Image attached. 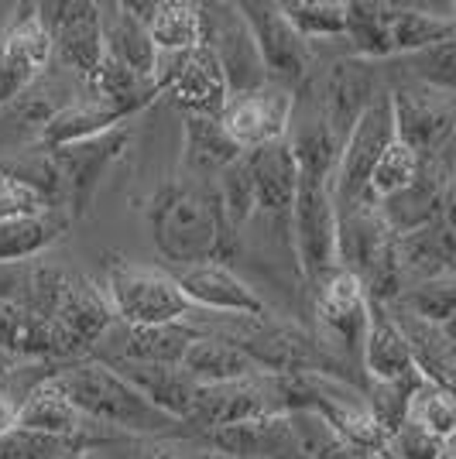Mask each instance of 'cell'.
Returning a JSON list of instances; mask_svg holds the SVG:
<instances>
[{
    "instance_id": "cell-1",
    "label": "cell",
    "mask_w": 456,
    "mask_h": 459,
    "mask_svg": "<svg viewBox=\"0 0 456 459\" xmlns=\"http://www.w3.org/2000/svg\"><path fill=\"white\" fill-rule=\"evenodd\" d=\"M148 237L162 261L189 268L203 261H224L237 250V233L227 227L209 182L182 178L165 182L148 203Z\"/></svg>"
},
{
    "instance_id": "cell-2",
    "label": "cell",
    "mask_w": 456,
    "mask_h": 459,
    "mask_svg": "<svg viewBox=\"0 0 456 459\" xmlns=\"http://www.w3.org/2000/svg\"><path fill=\"white\" fill-rule=\"evenodd\" d=\"M56 381L66 391V398L79 408V415L103 425L120 439H169L179 432L186 436L182 421L162 415L117 370L93 357L62 364L56 370Z\"/></svg>"
},
{
    "instance_id": "cell-3",
    "label": "cell",
    "mask_w": 456,
    "mask_h": 459,
    "mask_svg": "<svg viewBox=\"0 0 456 459\" xmlns=\"http://www.w3.org/2000/svg\"><path fill=\"white\" fill-rule=\"evenodd\" d=\"M337 268L357 278L371 306H391L401 295L395 237L371 203L337 210Z\"/></svg>"
},
{
    "instance_id": "cell-4",
    "label": "cell",
    "mask_w": 456,
    "mask_h": 459,
    "mask_svg": "<svg viewBox=\"0 0 456 459\" xmlns=\"http://www.w3.org/2000/svg\"><path fill=\"white\" fill-rule=\"evenodd\" d=\"M103 299L124 325H165V323H192L199 308L182 295L171 271L137 264L127 257L110 254L103 261Z\"/></svg>"
},
{
    "instance_id": "cell-5",
    "label": "cell",
    "mask_w": 456,
    "mask_h": 459,
    "mask_svg": "<svg viewBox=\"0 0 456 459\" xmlns=\"http://www.w3.org/2000/svg\"><path fill=\"white\" fill-rule=\"evenodd\" d=\"M312 316H316V343L329 357V364L340 370H361L364 340L371 325V299L364 295L357 278H350L343 268H333L312 285Z\"/></svg>"
},
{
    "instance_id": "cell-6",
    "label": "cell",
    "mask_w": 456,
    "mask_h": 459,
    "mask_svg": "<svg viewBox=\"0 0 456 459\" xmlns=\"http://www.w3.org/2000/svg\"><path fill=\"white\" fill-rule=\"evenodd\" d=\"M237 11H241V18L248 21L250 39H254L258 56L265 62L267 82H275V86L299 96V90L312 79V69H316L312 45L299 39V31L285 21L278 4L248 0V4H237Z\"/></svg>"
},
{
    "instance_id": "cell-7",
    "label": "cell",
    "mask_w": 456,
    "mask_h": 459,
    "mask_svg": "<svg viewBox=\"0 0 456 459\" xmlns=\"http://www.w3.org/2000/svg\"><path fill=\"white\" fill-rule=\"evenodd\" d=\"M388 103H391L395 141H401L408 152H416L418 161H433L450 152L456 124L453 93L408 82V86L388 90Z\"/></svg>"
},
{
    "instance_id": "cell-8",
    "label": "cell",
    "mask_w": 456,
    "mask_h": 459,
    "mask_svg": "<svg viewBox=\"0 0 456 459\" xmlns=\"http://www.w3.org/2000/svg\"><path fill=\"white\" fill-rule=\"evenodd\" d=\"M282 411H285L282 377L258 374V377H244V381L199 387L196 402H192V411L182 421V429L199 436V432H209V429H224V425H237V421L271 419V415H282Z\"/></svg>"
},
{
    "instance_id": "cell-9",
    "label": "cell",
    "mask_w": 456,
    "mask_h": 459,
    "mask_svg": "<svg viewBox=\"0 0 456 459\" xmlns=\"http://www.w3.org/2000/svg\"><path fill=\"white\" fill-rule=\"evenodd\" d=\"M391 141H395V124H391V103H388V90H384L364 110L361 120L350 127V134L343 137L340 154H337V172H333V206L337 210L367 203V195H364L367 178Z\"/></svg>"
},
{
    "instance_id": "cell-10",
    "label": "cell",
    "mask_w": 456,
    "mask_h": 459,
    "mask_svg": "<svg viewBox=\"0 0 456 459\" xmlns=\"http://www.w3.org/2000/svg\"><path fill=\"white\" fill-rule=\"evenodd\" d=\"M152 82L171 107L196 117H220L230 96L216 58L203 45L186 52H158Z\"/></svg>"
},
{
    "instance_id": "cell-11",
    "label": "cell",
    "mask_w": 456,
    "mask_h": 459,
    "mask_svg": "<svg viewBox=\"0 0 456 459\" xmlns=\"http://www.w3.org/2000/svg\"><path fill=\"white\" fill-rule=\"evenodd\" d=\"M203 18V48L216 58L230 96L254 93L267 86L265 62L258 56V45L250 39L248 21L241 18L237 4H199Z\"/></svg>"
},
{
    "instance_id": "cell-12",
    "label": "cell",
    "mask_w": 456,
    "mask_h": 459,
    "mask_svg": "<svg viewBox=\"0 0 456 459\" xmlns=\"http://www.w3.org/2000/svg\"><path fill=\"white\" fill-rule=\"evenodd\" d=\"M39 21L52 39V56L86 86H93V76L103 58V39H100V4L86 0H58V4H35Z\"/></svg>"
},
{
    "instance_id": "cell-13",
    "label": "cell",
    "mask_w": 456,
    "mask_h": 459,
    "mask_svg": "<svg viewBox=\"0 0 456 459\" xmlns=\"http://www.w3.org/2000/svg\"><path fill=\"white\" fill-rule=\"evenodd\" d=\"M381 223L391 230V237H405L416 230L436 223L443 216H453V178H450V152L422 161L418 175L401 192L381 199Z\"/></svg>"
},
{
    "instance_id": "cell-14",
    "label": "cell",
    "mask_w": 456,
    "mask_h": 459,
    "mask_svg": "<svg viewBox=\"0 0 456 459\" xmlns=\"http://www.w3.org/2000/svg\"><path fill=\"white\" fill-rule=\"evenodd\" d=\"M52 58V39L39 21L35 4L18 7V14L0 31V110L18 103Z\"/></svg>"
},
{
    "instance_id": "cell-15",
    "label": "cell",
    "mask_w": 456,
    "mask_h": 459,
    "mask_svg": "<svg viewBox=\"0 0 456 459\" xmlns=\"http://www.w3.org/2000/svg\"><path fill=\"white\" fill-rule=\"evenodd\" d=\"M0 353L18 364H73L83 360V346L48 316L24 302H0Z\"/></svg>"
},
{
    "instance_id": "cell-16",
    "label": "cell",
    "mask_w": 456,
    "mask_h": 459,
    "mask_svg": "<svg viewBox=\"0 0 456 459\" xmlns=\"http://www.w3.org/2000/svg\"><path fill=\"white\" fill-rule=\"evenodd\" d=\"M384 93L381 76L374 62L364 58H337L329 62L320 82V96H316V114L323 120V127L343 144V137L350 134V127L361 120V114Z\"/></svg>"
},
{
    "instance_id": "cell-17",
    "label": "cell",
    "mask_w": 456,
    "mask_h": 459,
    "mask_svg": "<svg viewBox=\"0 0 456 459\" xmlns=\"http://www.w3.org/2000/svg\"><path fill=\"white\" fill-rule=\"evenodd\" d=\"M175 285L192 302V308L209 312V316H248V319H267L271 308L267 302L244 281L237 271L224 261H203L189 268L171 271Z\"/></svg>"
},
{
    "instance_id": "cell-18",
    "label": "cell",
    "mask_w": 456,
    "mask_h": 459,
    "mask_svg": "<svg viewBox=\"0 0 456 459\" xmlns=\"http://www.w3.org/2000/svg\"><path fill=\"white\" fill-rule=\"evenodd\" d=\"M127 141H131V134L124 127H117V131H107V134L93 137V141H79V144H69V148L48 152L58 175H62V182H66V212H69V220H79V216L90 212L93 195L100 192V182L107 178L110 165L124 154Z\"/></svg>"
},
{
    "instance_id": "cell-19",
    "label": "cell",
    "mask_w": 456,
    "mask_h": 459,
    "mask_svg": "<svg viewBox=\"0 0 456 459\" xmlns=\"http://www.w3.org/2000/svg\"><path fill=\"white\" fill-rule=\"evenodd\" d=\"M292 110H295V93L267 82L254 93L227 96L220 124L241 152H254L271 141H285L292 127Z\"/></svg>"
},
{
    "instance_id": "cell-20",
    "label": "cell",
    "mask_w": 456,
    "mask_h": 459,
    "mask_svg": "<svg viewBox=\"0 0 456 459\" xmlns=\"http://www.w3.org/2000/svg\"><path fill=\"white\" fill-rule=\"evenodd\" d=\"M14 429H28V432H41V436H56V439L86 442L90 449H103V446H110V442H120V436L107 432L103 425L90 421L86 415H79V408L69 402L66 391L58 387L56 374L45 377V381L35 384V387L28 391V398H24V404H21L18 425H14Z\"/></svg>"
},
{
    "instance_id": "cell-21",
    "label": "cell",
    "mask_w": 456,
    "mask_h": 459,
    "mask_svg": "<svg viewBox=\"0 0 456 459\" xmlns=\"http://www.w3.org/2000/svg\"><path fill=\"white\" fill-rule=\"evenodd\" d=\"M203 329L192 323H165V325H124L114 323L93 343V360H134V364H179L186 346Z\"/></svg>"
},
{
    "instance_id": "cell-22",
    "label": "cell",
    "mask_w": 456,
    "mask_h": 459,
    "mask_svg": "<svg viewBox=\"0 0 456 459\" xmlns=\"http://www.w3.org/2000/svg\"><path fill=\"white\" fill-rule=\"evenodd\" d=\"M250 172V186H254V216H265L271 227L278 230L275 237L285 244L292 254V233H288V212H292V199H295V158L288 141H271L254 152H244Z\"/></svg>"
},
{
    "instance_id": "cell-23",
    "label": "cell",
    "mask_w": 456,
    "mask_h": 459,
    "mask_svg": "<svg viewBox=\"0 0 456 459\" xmlns=\"http://www.w3.org/2000/svg\"><path fill=\"white\" fill-rule=\"evenodd\" d=\"M395 261H399L401 285H422L436 278H453V216H443L429 227L395 237Z\"/></svg>"
},
{
    "instance_id": "cell-24",
    "label": "cell",
    "mask_w": 456,
    "mask_h": 459,
    "mask_svg": "<svg viewBox=\"0 0 456 459\" xmlns=\"http://www.w3.org/2000/svg\"><path fill=\"white\" fill-rule=\"evenodd\" d=\"M103 364V360H100ZM110 370H117L124 381L131 384L134 391L145 402L158 408L162 415H169L175 421H186L196 402V381L182 370L179 364H134V360H107Z\"/></svg>"
},
{
    "instance_id": "cell-25",
    "label": "cell",
    "mask_w": 456,
    "mask_h": 459,
    "mask_svg": "<svg viewBox=\"0 0 456 459\" xmlns=\"http://www.w3.org/2000/svg\"><path fill=\"white\" fill-rule=\"evenodd\" d=\"M361 374L367 384H412L422 374L412 364V353L401 340L399 325L384 306H371V325L361 353Z\"/></svg>"
},
{
    "instance_id": "cell-26",
    "label": "cell",
    "mask_w": 456,
    "mask_h": 459,
    "mask_svg": "<svg viewBox=\"0 0 456 459\" xmlns=\"http://www.w3.org/2000/svg\"><path fill=\"white\" fill-rule=\"evenodd\" d=\"M384 308H388V316L399 325L401 340L408 346L412 364L422 374V381L453 391V325L422 323V319H416V316H408V312H401L395 306Z\"/></svg>"
},
{
    "instance_id": "cell-27",
    "label": "cell",
    "mask_w": 456,
    "mask_h": 459,
    "mask_svg": "<svg viewBox=\"0 0 456 459\" xmlns=\"http://www.w3.org/2000/svg\"><path fill=\"white\" fill-rule=\"evenodd\" d=\"M241 154L244 152L224 131L220 117L182 114V169L189 178H196V182L216 178Z\"/></svg>"
},
{
    "instance_id": "cell-28",
    "label": "cell",
    "mask_w": 456,
    "mask_h": 459,
    "mask_svg": "<svg viewBox=\"0 0 456 459\" xmlns=\"http://www.w3.org/2000/svg\"><path fill=\"white\" fill-rule=\"evenodd\" d=\"M127 120L124 110H117L114 103L100 100V96H86L79 103L62 107L45 127L39 131V152H56V148H69L79 141H93V137L117 131Z\"/></svg>"
},
{
    "instance_id": "cell-29",
    "label": "cell",
    "mask_w": 456,
    "mask_h": 459,
    "mask_svg": "<svg viewBox=\"0 0 456 459\" xmlns=\"http://www.w3.org/2000/svg\"><path fill=\"white\" fill-rule=\"evenodd\" d=\"M52 319L83 346L86 357H90V350H93L96 340L117 323L110 306H107V299H103V291H100V285L90 281V278H83V274H73V278H69V285L62 291Z\"/></svg>"
},
{
    "instance_id": "cell-30",
    "label": "cell",
    "mask_w": 456,
    "mask_h": 459,
    "mask_svg": "<svg viewBox=\"0 0 456 459\" xmlns=\"http://www.w3.org/2000/svg\"><path fill=\"white\" fill-rule=\"evenodd\" d=\"M100 39H103V58L120 62L141 79L154 76L158 48L148 39V28L131 18L124 4H100Z\"/></svg>"
},
{
    "instance_id": "cell-31",
    "label": "cell",
    "mask_w": 456,
    "mask_h": 459,
    "mask_svg": "<svg viewBox=\"0 0 456 459\" xmlns=\"http://www.w3.org/2000/svg\"><path fill=\"white\" fill-rule=\"evenodd\" d=\"M388 35L391 56H412L443 41H456L453 11L436 14L429 4H388Z\"/></svg>"
},
{
    "instance_id": "cell-32",
    "label": "cell",
    "mask_w": 456,
    "mask_h": 459,
    "mask_svg": "<svg viewBox=\"0 0 456 459\" xmlns=\"http://www.w3.org/2000/svg\"><path fill=\"white\" fill-rule=\"evenodd\" d=\"M179 367L196 381V387L244 381V377L265 374V370H258V367L250 364L237 346H230L224 336H213V333H199V336L186 346V353H182Z\"/></svg>"
},
{
    "instance_id": "cell-33",
    "label": "cell",
    "mask_w": 456,
    "mask_h": 459,
    "mask_svg": "<svg viewBox=\"0 0 456 459\" xmlns=\"http://www.w3.org/2000/svg\"><path fill=\"white\" fill-rule=\"evenodd\" d=\"M69 212H45L28 220H0V264L39 261L45 250L69 230Z\"/></svg>"
},
{
    "instance_id": "cell-34",
    "label": "cell",
    "mask_w": 456,
    "mask_h": 459,
    "mask_svg": "<svg viewBox=\"0 0 456 459\" xmlns=\"http://www.w3.org/2000/svg\"><path fill=\"white\" fill-rule=\"evenodd\" d=\"M343 39L350 52L364 62L391 58V35H388V4L381 0H350L343 4Z\"/></svg>"
},
{
    "instance_id": "cell-35",
    "label": "cell",
    "mask_w": 456,
    "mask_h": 459,
    "mask_svg": "<svg viewBox=\"0 0 456 459\" xmlns=\"http://www.w3.org/2000/svg\"><path fill=\"white\" fill-rule=\"evenodd\" d=\"M145 28L158 52H186L203 45L199 4H189V0H158Z\"/></svg>"
},
{
    "instance_id": "cell-36",
    "label": "cell",
    "mask_w": 456,
    "mask_h": 459,
    "mask_svg": "<svg viewBox=\"0 0 456 459\" xmlns=\"http://www.w3.org/2000/svg\"><path fill=\"white\" fill-rule=\"evenodd\" d=\"M285 415L303 459H371L364 456L357 446H350V442L343 439L320 411H312V408H292Z\"/></svg>"
},
{
    "instance_id": "cell-37",
    "label": "cell",
    "mask_w": 456,
    "mask_h": 459,
    "mask_svg": "<svg viewBox=\"0 0 456 459\" xmlns=\"http://www.w3.org/2000/svg\"><path fill=\"white\" fill-rule=\"evenodd\" d=\"M405 421H412L422 432H429V436H436V439H443V442H453V429H456L453 391L422 381L416 391L408 394Z\"/></svg>"
},
{
    "instance_id": "cell-38",
    "label": "cell",
    "mask_w": 456,
    "mask_h": 459,
    "mask_svg": "<svg viewBox=\"0 0 456 459\" xmlns=\"http://www.w3.org/2000/svg\"><path fill=\"white\" fill-rule=\"evenodd\" d=\"M285 21L299 31V39L340 41L343 39V4L340 0H288L278 4Z\"/></svg>"
},
{
    "instance_id": "cell-39",
    "label": "cell",
    "mask_w": 456,
    "mask_h": 459,
    "mask_svg": "<svg viewBox=\"0 0 456 459\" xmlns=\"http://www.w3.org/2000/svg\"><path fill=\"white\" fill-rule=\"evenodd\" d=\"M395 308L416 316L422 323L433 325H453L456 316V281L453 278H436V281H422V285L401 288V295L391 302Z\"/></svg>"
},
{
    "instance_id": "cell-40",
    "label": "cell",
    "mask_w": 456,
    "mask_h": 459,
    "mask_svg": "<svg viewBox=\"0 0 456 459\" xmlns=\"http://www.w3.org/2000/svg\"><path fill=\"white\" fill-rule=\"evenodd\" d=\"M213 192H216V203H220V212H224L227 227L233 230V233H241V230L254 220V210H258V206H254V186H250V172H248L244 154L216 175Z\"/></svg>"
},
{
    "instance_id": "cell-41",
    "label": "cell",
    "mask_w": 456,
    "mask_h": 459,
    "mask_svg": "<svg viewBox=\"0 0 456 459\" xmlns=\"http://www.w3.org/2000/svg\"><path fill=\"white\" fill-rule=\"evenodd\" d=\"M418 154L408 152L401 141H391L388 148H384V154L378 158V165H374V172H371V178H367V203H374L378 206L381 199H388V195H395V192H401L412 178L418 175Z\"/></svg>"
},
{
    "instance_id": "cell-42",
    "label": "cell",
    "mask_w": 456,
    "mask_h": 459,
    "mask_svg": "<svg viewBox=\"0 0 456 459\" xmlns=\"http://www.w3.org/2000/svg\"><path fill=\"white\" fill-rule=\"evenodd\" d=\"M56 370L58 364H14L0 374V436H7L18 425V411L28 391L45 377H52Z\"/></svg>"
},
{
    "instance_id": "cell-43",
    "label": "cell",
    "mask_w": 456,
    "mask_h": 459,
    "mask_svg": "<svg viewBox=\"0 0 456 459\" xmlns=\"http://www.w3.org/2000/svg\"><path fill=\"white\" fill-rule=\"evenodd\" d=\"M412 62V73H416V82L422 86H433V90H443V93H453L456 86V41H443V45H433V48H422V52H412V56H401Z\"/></svg>"
},
{
    "instance_id": "cell-44",
    "label": "cell",
    "mask_w": 456,
    "mask_h": 459,
    "mask_svg": "<svg viewBox=\"0 0 456 459\" xmlns=\"http://www.w3.org/2000/svg\"><path fill=\"white\" fill-rule=\"evenodd\" d=\"M83 446L86 442L73 439H56V436H41V432H28V429H11L7 436H0V459H56L58 453Z\"/></svg>"
},
{
    "instance_id": "cell-45",
    "label": "cell",
    "mask_w": 456,
    "mask_h": 459,
    "mask_svg": "<svg viewBox=\"0 0 456 459\" xmlns=\"http://www.w3.org/2000/svg\"><path fill=\"white\" fill-rule=\"evenodd\" d=\"M45 212H66V210H56L31 186L18 182L14 175L0 172V220H28V216H45Z\"/></svg>"
},
{
    "instance_id": "cell-46",
    "label": "cell",
    "mask_w": 456,
    "mask_h": 459,
    "mask_svg": "<svg viewBox=\"0 0 456 459\" xmlns=\"http://www.w3.org/2000/svg\"><path fill=\"white\" fill-rule=\"evenodd\" d=\"M450 442L436 439L429 432H422L412 421H401L399 429L388 436V449H384V459H439L443 449Z\"/></svg>"
},
{
    "instance_id": "cell-47",
    "label": "cell",
    "mask_w": 456,
    "mask_h": 459,
    "mask_svg": "<svg viewBox=\"0 0 456 459\" xmlns=\"http://www.w3.org/2000/svg\"><path fill=\"white\" fill-rule=\"evenodd\" d=\"M31 264L35 261L0 264V302H21L24 299V288H28V278H31Z\"/></svg>"
},
{
    "instance_id": "cell-48",
    "label": "cell",
    "mask_w": 456,
    "mask_h": 459,
    "mask_svg": "<svg viewBox=\"0 0 456 459\" xmlns=\"http://www.w3.org/2000/svg\"><path fill=\"white\" fill-rule=\"evenodd\" d=\"M134 459H186V456H179L175 449H171L169 442H154V439H145L137 449H134Z\"/></svg>"
},
{
    "instance_id": "cell-49",
    "label": "cell",
    "mask_w": 456,
    "mask_h": 459,
    "mask_svg": "<svg viewBox=\"0 0 456 459\" xmlns=\"http://www.w3.org/2000/svg\"><path fill=\"white\" fill-rule=\"evenodd\" d=\"M90 449H83V446H73V449H66V453H58L56 459H86Z\"/></svg>"
},
{
    "instance_id": "cell-50",
    "label": "cell",
    "mask_w": 456,
    "mask_h": 459,
    "mask_svg": "<svg viewBox=\"0 0 456 459\" xmlns=\"http://www.w3.org/2000/svg\"><path fill=\"white\" fill-rule=\"evenodd\" d=\"M196 459H241V456H224V453H209V449H203Z\"/></svg>"
},
{
    "instance_id": "cell-51",
    "label": "cell",
    "mask_w": 456,
    "mask_h": 459,
    "mask_svg": "<svg viewBox=\"0 0 456 459\" xmlns=\"http://www.w3.org/2000/svg\"><path fill=\"white\" fill-rule=\"evenodd\" d=\"M86 459H114V456H107L103 449H90V453H86Z\"/></svg>"
},
{
    "instance_id": "cell-52",
    "label": "cell",
    "mask_w": 456,
    "mask_h": 459,
    "mask_svg": "<svg viewBox=\"0 0 456 459\" xmlns=\"http://www.w3.org/2000/svg\"><path fill=\"white\" fill-rule=\"evenodd\" d=\"M18 364V360H7V357H4V353H0V374H4V370H7V367H14Z\"/></svg>"
}]
</instances>
